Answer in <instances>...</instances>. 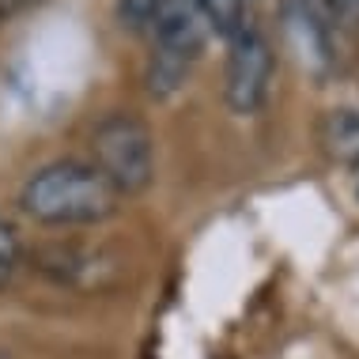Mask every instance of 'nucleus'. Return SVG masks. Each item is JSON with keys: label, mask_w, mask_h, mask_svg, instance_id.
I'll return each mask as SVG.
<instances>
[{"label": "nucleus", "mask_w": 359, "mask_h": 359, "mask_svg": "<svg viewBox=\"0 0 359 359\" xmlns=\"http://www.w3.org/2000/svg\"><path fill=\"white\" fill-rule=\"evenodd\" d=\"M121 205V193L99 174L95 163L57 159L38 167L19 189V208L50 227L102 223Z\"/></svg>", "instance_id": "obj_1"}, {"label": "nucleus", "mask_w": 359, "mask_h": 359, "mask_svg": "<svg viewBox=\"0 0 359 359\" xmlns=\"http://www.w3.org/2000/svg\"><path fill=\"white\" fill-rule=\"evenodd\" d=\"M95 167L118 193H140L155 178V137L137 114L114 110L91 133Z\"/></svg>", "instance_id": "obj_2"}, {"label": "nucleus", "mask_w": 359, "mask_h": 359, "mask_svg": "<svg viewBox=\"0 0 359 359\" xmlns=\"http://www.w3.org/2000/svg\"><path fill=\"white\" fill-rule=\"evenodd\" d=\"M276 57L269 38L257 31L254 23H246L242 31L227 42V72H223V95L235 114H254L269 95L273 83Z\"/></svg>", "instance_id": "obj_3"}, {"label": "nucleus", "mask_w": 359, "mask_h": 359, "mask_svg": "<svg viewBox=\"0 0 359 359\" xmlns=\"http://www.w3.org/2000/svg\"><path fill=\"white\" fill-rule=\"evenodd\" d=\"M148 34H151V50L170 53L186 65H193L205 53V46L212 38L205 15H201V8L193 4V0H170V4L163 8V15L148 27Z\"/></svg>", "instance_id": "obj_4"}, {"label": "nucleus", "mask_w": 359, "mask_h": 359, "mask_svg": "<svg viewBox=\"0 0 359 359\" xmlns=\"http://www.w3.org/2000/svg\"><path fill=\"white\" fill-rule=\"evenodd\" d=\"M318 137H322V148L329 159L355 167L359 163V102H344V106L325 110Z\"/></svg>", "instance_id": "obj_5"}, {"label": "nucleus", "mask_w": 359, "mask_h": 359, "mask_svg": "<svg viewBox=\"0 0 359 359\" xmlns=\"http://www.w3.org/2000/svg\"><path fill=\"white\" fill-rule=\"evenodd\" d=\"M193 4L201 8L208 31L227 38V42L246 27V0H193Z\"/></svg>", "instance_id": "obj_6"}, {"label": "nucleus", "mask_w": 359, "mask_h": 359, "mask_svg": "<svg viewBox=\"0 0 359 359\" xmlns=\"http://www.w3.org/2000/svg\"><path fill=\"white\" fill-rule=\"evenodd\" d=\"M170 0H118V23L125 31H148Z\"/></svg>", "instance_id": "obj_7"}, {"label": "nucleus", "mask_w": 359, "mask_h": 359, "mask_svg": "<svg viewBox=\"0 0 359 359\" xmlns=\"http://www.w3.org/2000/svg\"><path fill=\"white\" fill-rule=\"evenodd\" d=\"M19 235H15V227L8 223L4 216H0V287L8 284V280L15 276V269H19Z\"/></svg>", "instance_id": "obj_8"}, {"label": "nucleus", "mask_w": 359, "mask_h": 359, "mask_svg": "<svg viewBox=\"0 0 359 359\" xmlns=\"http://www.w3.org/2000/svg\"><path fill=\"white\" fill-rule=\"evenodd\" d=\"M333 23H344V27H359V0H325Z\"/></svg>", "instance_id": "obj_9"}, {"label": "nucleus", "mask_w": 359, "mask_h": 359, "mask_svg": "<svg viewBox=\"0 0 359 359\" xmlns=\"http://www.w3.org/2000/svg\"><path fill=\"white\" fill-rule=\"evenodd\" d=\"M0 359H8V355H0Z\"/></svg>", "instance_id": "obj_10"}]
</instances>
